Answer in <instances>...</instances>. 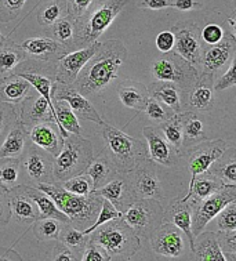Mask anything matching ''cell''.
Segmentation results:
<instances>
[{
  "label": "cell",
  "mask_w": 236,
  "mask_h": 261,
  "mask_svg": "<svg viewBox=\"0 0 236 261\" xmlns=\"http://www.w3.org/2000/svg\"><path fill=\"white\" fill-rule=\"evenodd\" d=\"M127 60V48L118 39L99 43L94 56L82 68L73 87L85 97L101 94L119 76V69Z\"/></svg>",
  "instance_id": "1"
},
{
  "label": "cell",
  "mask_w": 236,
  "mask_h": 261,
  "mask_svg": "<svg viewBox=\"0 0 236 261\" xmlns=\"http://www.w3.org/2000/svg\"><path fill=\"white\" fill-rule=\"evenodd\" d=\"M39 190H42L54 200V203L62 213L68 216V219L76 228H87L97 219L102 196H99L95 191L89 195H75L62 188L60 182H42L36 184Z\"/></svg>",
  "instance_id": "2"
},
{
  "label": "cell",
  "mask_w": 236,
  "mask_h": 261,
  "mask_svg": "<svg viewBox=\"0 0 236 261\" xmlns=\"http://www.w3.org/2000/svg\"><path fill=\"white\" fill-rule=\"evenodd\" d=\"M99 126L102 127V137L105 141L104 152L114 163L118 173H127L149 159L147 144L107 122H102Z\"/></svg>",
  "instance_id": "3"
},
{
  "label": "cell",
  "mask_w": 236,
  "mask_h": 261,
  "mask_svg": "<svg viewBox=\"0 0 236 261\" xmlns=\"http://www.w3.org/2000/svg\"><path fill=\"white\" fill-rule=\"evenodd\" d=\"M89 235L90 241L104 247L111 260H132L141 246L140 237L123 221L122 217L101 224Z\"/></svg>",
  "instance_id": "4"
},
{
  "label": "cell",
  "mask_w": 236,
  "mask_h": 261,
  "mask_svg": "<svg viewBox=\"0 0 236 261\" xmlns=\"http://www.w3.org/2000/svg\"><path fill=\"white\" fill-rule=\"evenodd\" d=\"M128 3L130 0H93L85 14L76 19L77 48L98 40Z\"/></svg>",
  "instance_id": "5"
},
{
  "label": "cell",
  "mask_w": 236,
  "mask_h": 261,
  "mask_svg": "<svg viewBox=\"0 0 236 261\" xmlns=\"http://www.w3.org/2000/svg\"><path fill=\"white\" fill-rule=\"evenodd\" d=\"M93 144L81 136H68L64 138L61 151L53 161V174L57 182L71 177L83 174L93 161Z\"/></svg>",
  "instance_id": "6"
},
{
  "label": "cell",
  "mask_w": 236,
  "mask_h": 261,
  "mask_svg": "<svg viewBox=\"0 0 236 261\" xmlns=\"http://www.w3.org/2000/svg\"><path fill=\"white\" fill-rule=\"evenodd\" d=\"M151 73L155 81L171 82L177 85L181 89V95H184L192 83L198 79L200 72L171 50L165 53L163 57L152 61Z\"/></svg>",
  "instance_id": "7"
},
{
  "label": "cell",
  "mask_w": 236,
  "mask_h": 261,
  "mask_svg": "<svg viewBox=\"0 0 236 261\" xmlns=\"http://www.w3.org/2000/svg\"><path fill=\"white\" fill-rule=\"evenodd\" d=\"M120 217L140 239L148 241L156 228L163 223V207L156 199H136Z\"/></svg>",
  "instance_id": "8"
},
{
  "label": "cell",
  "mask_w": 236,
  "mask_h": 261,
  "mask_svg": "<svg viewBox=\"0 0 236 261\" xmlns=\"http://www.w3.org/2000/svg\"><path fill=\"white\" fill-rule=\"evenodd\" d=\"M192 207V233L194 237L203 231L213 219H216L228 203L236 200V186H222L214 194L200 200L188 199Z\"/></svg>",
  "instance_id": "9"
},
{
  "label": "cell",
  "mask_w": 236,
  "mask_h": 261,
  "mask_svg": "<svg viewBox=\"0 0 236 261\" xmlns=\"http://www.w3.org/2000/svg\"><path fill=\"white\" fill-rule=\"evenodd\" d=\"M174 35V48L178 56L188 61L192 67H195L200 72V57H202V48L203 42L200 39V28L199 25L191 19L178 21L171 28Z\"/></svg>",
  "instance_id": "10"
},
{
  "label": "cell",
  "mask_w": 236,
  "mask_h": 261,
  "mask_svg": "<svg viewBox=\"0 0 236 261\" xmlns=\"http://www.w3.org/2000/svg\"><path fill=\"white\" fill-rule=\"evenodd\" d=\"M153 162L151 159L140 163L136 169L123 173V177L127 182L136 199H163V188L159 177L153 170Z\"/></svg>",
  "instance_id": "11"
},
{
  "label": "cell",
  "mask_w": 236,
  "mask_h": 261,
  "mask_svg": "<svg viewBox=\"0 0 236 261\" xmlns=\"http://www.w3.org/2000/svg\"><path fill=\"white\" fill-rule=\"evenodd\" d=\"M227 148L228 143L225 140H208L207 138L179 152V156H184L187 159L188 170L191 173L189 186L194 182L199 174L207 171L208 167L217 161Z\"/></svg>",
  "instance_id": "12"
},
{
  "label": "cell",
  "mask_w": 236,
  "mask_h": 261,
  "mask_svg": "<svg viewBox=\"0 0 236 261\" xmlns=\"http://www.w3.org/2000/svg\"><path fill=\"white\" fill-rule=\"evenodd\" d=\"M188 239L184 232L170 223H163L149 237L152 250L161 257L177 260L187 254Z\"/></svg>",
  "instance_id": "13"
},
{
  "label": "cell",
  "mask_w": 236,
  "mask_h": 261,
  "mask_svg": "<svg viewBox=\"0 0 236 261\" xmlns=\"http://www.w3.org/2000/svg\"><path fill=\"white\" fill-rule=\"evenodd\" d=\"M236 57V36L224 31V36L216 44H203L200 57V72L216 75Z\"/></svg>",
  "instance_id": "14"
},
{
  "label": "cell",
  "mask_w": 236,
  "mask_h": 261,
  "mask_svg": "<svg viewBox=\"0 0 236 261\" xmlns=\"http://www.w3.org/2000/svg\"><path fill=\"white\" fill-rule=\"evenodd\" d=\"M53 161H54L53 155L42 148L36 147L31 141L25 148L22 156L19 158L21 166L24 167L25 173L36 184L57 182L53 174Z\"/></svg>",
  "instance_id": "15"
},
{
  "label": "cell",
  "mask_w": 236,
  "mask_h": 261,
  "mask_svg": "<svg viewBox=\"0 0 236 261\" xmlns=\"http://www.w3.org/2000/svg\"><path fill=\"white\" fill-rule=\"evenodd\" d=\"M51 100L65 101L77 118L85 119V120L97 124H102L104 122L101 115L93 107V104L87 100V97L81 94L73 86L54 82L51 86Z\"/></svg>",
  "instance_id": "16"
},
{
  "label": "cell",
  "mask_w": 236,
  "mask_h": 261,
  "mask_svg": "<svg viewBox=\"0 0 236 261\" xmlns=\"http://www.w3.org/2000/svg\"><path fill=\"white\" fill-rule=\"evenodd\" d=\"M99 43L101 42L95 40L89 46L77 48V50H72V51L66 53L64 57L60 58L57 62V67H56V76H54L56 82H60L64 85H73L79 72L82 71V68L85 67L87 61L97 51Z\"/></svg>",
  "instance_id": "17"
},
{
  "label": "cell",
  "mask_w": 236,
  "mask_h": 261,
  "mask_svg": "<svg viewBox=\"0 0 236 261\" xmlns=\"http://www.w3.org/2000/svg\"><path fill=\"white\" fill-rule=\"evenodd\" d=\"M214 75L200 72L198 79L182 95V108L189 107L199 112H208L214 108Z\"/></svg>",
  "instance_id": "18"
},
{
  "label": "cell",
  "mask_w": 236,
  "mask_h": 261,
  "mask_svg": "<svg viewBox=\"0 0 236 261\" xmlns=\"http://www.w3.org/2000/svg\"><path fill=\"white\" fill-rule=\"evenodd\" d=\"M21 46L28 58L48 65H57L58 60L64 57L66 53H69L65 46H62L61 43H58L47 35L27 39Z\"/></svg>",
  "instance_id": "19"
},
{
  "label": "cell",
  "mask_w": 236,
  "mask_h": 261,
  "mask_svg": "<svg viewBox=\"0 0 236 261\" xmlns=\"http://www.w3.org/2000/svg\"><path fill=\"white\" fill-rule=\"evenodd\" d=\"M142 134L147 140L148 156L155 165L170 167L174 166L179 159V152H177L162 136L158 127L147 126L142 128Z\"/></svg>",
  "instance_id": "20"
},
{
  "label": "cell",
  "mask_w": 236,
  "mask_h": 261,
  "mask_svg": "<svg viewBox=\"0 0 236 261\" xmlns=\"http://www.w3.org/2000/svg\"><path fill=\"white\" fill-rule=\"evenodd\" d=\"M32 91L19 102L21 107H19L18 118L22 120V123L28 128H31L35 124L43 123V122H54L56 123V118L53 115L47 100L39 93L32 94Z\"/></svg>",
  "instance_id": "21"
},
{
  "label": "cell",
  "mask_w": 236,
  "mask_h": 261,
  "mask_svg": "<svg viewBox=\"0 0 236 261\" xmlns=\"http://www.w3.org/2000/svg\"><path fill=\"white\" fill-rule=\"evenodd\" d=\"M163 221L170 223L179 228L188 239L189 247L192 250L195 237L192 233V207L189 200H182L181 196L174 198L167 207L163 209Z\"/></svg>",
  "instance_id": "22"
},
{
  "label": "cell",
  "mask_w": 236,
  "mask_h": 261,
  "mask_svg": "<svg viewBox=\"0 0 236 261\" xmlns=\"http://www.w3.org/2000/svg\"><path fill=\"white\" fill-rule=\"evenodd\" d=\"M29 141L36 147L47 151L53 156H57L61 151L64 138L60 134V128L54 122H43L35 124L29 130Z\"/></svg>",
  "instance_id": "23"
},
{
  "label": "cell",
  "mask_w": 236,
  "mask_h": 261,
  "mask_svg": "<svg viewBox=\"0 0 236 261\" xmlns=\"http://www.w3.org/2000/svg\"><path fill=\"white\" fill-rule=\"evenodd\" d=\"M95 192L104 199L109 200L120 213H123L136 200L122 173H116L107 184L95 190Z\"/></svg>",
  "instance_id": "24"
},
{
  "label": "cell",
  "mask_w": 236,
  "mask_h": 261,
  "mask_svg": "<svg viewBox=\"0 0 236 261\" xmlns=\"http://www.w3.org/2000/svg\"><path fill=\"white\" fill-rule=\"evenodd\" d=\"M29 143V128L19 118L7 130V136L0 145V158H21Z\"/></svg>",
  "instance_id": "25"
},
{
  "label": "cell",
  "mask_w": 236,
  "mask_h": 261,
  "mask_svg": "<svg viewBox=\"0 0 236 261\" xmlns=\"http://www.w3.org/2000/svg\"><path fill=\"white\" fill-rule=\"evenodd\" d=\"M33 90L32 85L18 73L0 76V101L17 105Z\"/></svg>",
  "instance_id": "26"
},
{
  "label": "cell",
  "mask_w": 236,
  "mask_h": 261,
  "mask_svg": "<svg viewBox=\"0 0 236 261\" xmlns=\"http://www.w3.org/2000/svg\"><path fill=\"white\" fill-rule=\"evenodd\" d=\"M118 97L126 108L142 112L145 111L149 94L147 86L142 85L141 82L126 79L120 82V85L118 86Z\"/></svg>",
  "instance_id": "27"
},
{
  "label": "cell",
  "mask_w": 236,
  "mask_h": 261,
  "mask_svg": "<svg viewBox=\"0 0 236 261\" xmlns=\"http://www.w3.org/2000/svg\"><path fill=\"white\" fill-rule=\"evenodd\" d=\"M147 90L149 97L161 101L162 104L169 107L174 114H179L181 111H184V108H182L181 89L177 85H174V83L163 81L152 82V83L147 86Z\"/></svg>",
  "instance_id": "28"
},
{
  "label": "cell",
  "mask_w": 236,
  "mask_h": 261,
  "mask_svg": "<svg viewBox=\"0 0 236 261\" xmlns=\"http://www.w3.org/2000/svg\"><path fill=\"white\" fill-rule=\"evenodd\" d=\"M9 196L11 216H15L19 223L35 221L39 219L38 206L28 194H25L21 186H15L13 190H10Z\"/></svg>",
  "instance_id": "29"
},
{
  "label": "cell",
  "mask_w": 236,
  "mask_h": 261,
  "mask_svg": "<svg viewBox=\"0 0 236 261\" xmlns=\"http://www.w3.org/2000/svg\"><path fill=\"white\" fill-rule=\"evenodd\" d=\"M177 118L179 120L181 128H182V148L181 151H184L187 148L192 147L195 144L200 143L203 140H207L206 133H204V124L202 119L198 115L191 111L179 112Z\"/></svg>",
  "instance_id": "30"
},
{
  "label": "cell",
  "mask_w": 236,
  "mask_h": 261,
  "mask_svg": "<svg viewBox=\"0 0 236 261\" xmlns=\"http://www.w3.org/2000/svg\"><path fill=\"white\" fill-rule=\"evenodd\" d=\"M46 29L47 36L61 43L62 46L68 48V51L77 50V22L71 15H64L57 22Z\"/></svg>",
  "instance_id": "31"
},
{
  "label": "cell",
  "mask_w": 236,
  "mask_h": 261,
  "mask_svg": "<svg viewBox=\"0 0 236 261\" xmlns=\"http://www.w3.org/2000/svg\"><path fill=\"white\" fill-rule=\"evenodd\" d=\"M21 188L24 190L25 194H28L32 198L35 204L38 206L39 219H56L61 223H71L68 216H65L61 210L58 209L54 203V200L46 192L39 190L38 187L25 186V184H21Z\"/></svg>",
  "instance_id": "32"
},
{
  "label": "cell",
  "mask_w": 236,
  "mask_h": 261,
  "mask_svg": "<svg viewBox=\"0 0 236 261\" xmlns=\"http://www.w3.org/2000/svg\"><path fill=\"white\" fill-rule=\"evenodd\" d=\"M192 253L195 260L200 261H225V256L220 249L216 232H202L195 237Z\"/></svg>",
  "instance_id": "33"
},
{
  "label": "cell",
  "mask_w": 236,
  "mask_h": 261,
  "mask_svg": "<svg viewBox=\"0 0 236 261\" xmlns=\"http://www.w3.org/2000/svg\"><path fill=\"white\" fill-rule=\"evenodd\" d=\"M208 173L225 186H236V148H227L217 161L208 167Z\"/></svg>",
  "instance_id": "34"
},
{
  "label": "cell",
  "mask_w": 236,
  "mask_h": 261,
  "mask_svg": "<svg viewBox=\"0 0 236 261\" xmlns=\"http://www.w3.org/2000/svg\"><path fill=\"white\" fill-rule=\"evenodd\" d=\"M28 58L21 44H17L10 38H6L0 44V76L13 73L15 68Z\"/></svg>",
  "instance_id": "35"
},
{
  "label": "cell",
  "mask_w": 236,
  "mask_h": 261,
  "mask_svg": "<svg viewBox=\"0 0 236 261\" xmlns=\"http://www.w3.org/2000/svg\"><path fill=\"white\" fill-rule=\"evenodd\" d=\"M86 174L93 181V188L98 190L101 187L107 184L112 177L118 173L115 169L114 163L111 162L107 153L104 151L99 153L97 158H93V161L90 162L89 167L86 169Z\"/></svg>",
  "instance_id": "36"
},
{
  "label": "cell",
  "mask_w": 236,
  "mask_h": 261,
  "mask_svg": "<svg viewBox=\"0 0 236 261\" xmlns=\"http://www.w3.org/2000/svg\"><path fill=\"white\" fill-rule=\"evenodd\" d=\"M222 184L221 181L216 178V177L210 174L208 171H204L202 174H199L196 178L194 180V182L189 186L188 192L181 196L182 200H188V199H195V200H200L207 198L208 195L214 194L216 191H218L221 188Z\"/></svg>",
  "instance_id": "37"
},
{
  "label": "cell",
  "mask_w": 236,
  "mask_h": 261,
  "mask_svg": "<svg viewBox=\"0 0 236 261\" xmlns=\"http://www.w3.org/2000/svg\"><path fill=\"white\" fill-rule=\"evenodd\" d=\"M53 105L56 110V119H57V126L60 128L61 137L65 138L69 134L81 136L82 127L81 123H79V119L73 114V111L68 107L65 101L53 100Z\"/></svg>",
  "instance_id": "38"
},
{
  "label": "cell",
  "mask_w": 236,
  "mask_h": 261,
  "mask_svg": "<svg viewBox=\"0 0 236 261\" xmlns=\"http://www.w3.org/2000/svg\"><path fill=\"white\" fill-rule=\"evenodd\" d=\"M89 239V233H85L81 229H77L72 223H64L60 229V233H58L57 241L64 243L65 246L71 247L73 252H76L82 257V253L85 250Z\"/></svg>",
  "instance_id": "39"
},
{
  "label": "cell",
  "mask_w": 236,
  "mask_h": 261,
  "mask_svg": "<svg viewBox=\"0 0 236 261\" xmlns=\"http://www.w3.org/2000/svg\"><path fill=\"white\" fill-rule=\"evenodd\" d=\"M66 14L65 0H48L39 9L38 22L43 28H48Z\"/></svg>",
  "instance_id": "40"
},
{
  "label": "cell",
  "mask_w": 236,
  "mask_h": 261,
  "mask_svg": "<svg viewBox=\"0 0 236 261\" xmlns=\"http://www.w3.org/2000/svg\"><path fill=\"white\" fill-rule=\"evenodd\" d=\"M21 162L18 158H0V187L6 191L18 186Z\"/></svg>",
  "instance_id": "41"
},
{
  "label": "cell",
  "mask_w": 236,
  "mask_h": 261,
  "mask_svg": "<svg viewBox=\"0 0 236 261\" xmlns=\"http://www.w3.org/2000/svg\"><path fill=\"white\" fill-rule=\"evenodd\" d=\"M62 224L56 219H38L33 221L32 231L39 242L57 241Z\"/></svg>",
  "instance_id": "42"
},
{
  "label": "cell",
  "mask_w": 236,
  "mask_h": 261,
  "mask_svg": "<svg viewBox=\"0 0 236 261\" xmlns=\"http://www.w3.org/2000/svg\"><path fill=\"white\" fill-rule=\"evenodd\" d=\"M158 128H159L162 136L165 137L166 141L170 144L175 151L181 152V148H182V128H181L177 115L174 114L173 118L166 120L163 123H159Z\"/></svg>",
  "instance_id": "43"
},
{
  "label": "cell",
  "mask_w": 236,
  "mask_h": 261,
  "mask_svg": "<svg viewBox=\"0 0 236 261\" xmlns=\"http://www.w3.org/2000/svg\"><path fill=\"white\" fill-rule=\"evenodd\" d=\"M62 188H65L66 191H69L72 194L75 195H89L90 192H93V181L90 178L86 173L79 174V176L71 177L68 180L60 182Z\"/></svg>",
  "instance_id": "44"
},
{
  "label": "cell",
  "mask_w": 236,
  "mask_h": 261,
  "mask_svg": "<svg viewBox=\"0 0 236 261\" xmlns=\"http://www.w3.org/2000/svg\"><path fill=\"white\" fill-rule=\"evenodd\" d=\"M145 112H147L148 118L158 124L163 123V122H166V120H169V119L174 116V112L169 107H166L165 104H162L161 101L155 100L152 97L148 98Z\"/></svg>",
  "instance_id": "45"
},
{
  "label": "cell",
  "mask_w": 236,
  "mask_h": 261,
  "mask_svg": "<svg viewBox=\"0 0 236 261\" xmlns=\"http://www.w3.org/2000/svg\"><path fill=\"white\" fill-rule=\"evenodd\" d=\"M120 212H119L116 207H115L114 204L111 203L109 200L104 199L102 198V204H101V209H99L98 214H97V219H95V221L90 227H87L86 229H83V232L85 233H90L91 231H94L95 228L99 227L101 224L104 223H108L109 220H114V219H118V217H120Z\"/></svg>",
  "instance_id": "46"
},
{
  "label": "cell",
  "mask_w": 236,
  "mask_h": 261,
  "mask_svg": "<svg viewBox=\"0 0 236 261\" xmlns=\"http://www.w3.org/2000/svg\"><path fill=\"white\" fill-rule=\"evenodd\" d=\"M27 0H0V22L14 21L24 9Z\"/></svg>",
  "instance_id": "47"
},
{
  "label": "cell",
  "mask_w": 236,
  "mask_h": 261,
  "mask_svg": "<svg viewBox=\"0 0 236 261\" xmlns=\"http://www.w3.org/2000/svg\"><path fill=\"white\" fill-rule=\"evenodd\" d=\"M217 241L225 261L236 260V231H218Z\"/></svg>",
  "instance_id": "48"
},
{
  "label": "cell",
  "mask_w": 236,
  "mask_h": 261,
  "mask_svg": "<svg viewBox=\"0 0 236 261\" xmlns=\"http://www.w3.org/2000/svg\"><path fill=\"white\" fill-rule=\"evenodd\" d=\"M216 217L218 231H236V200L228 203Z\"/></svg>",
  "instance_id": "49"
},
{
  "label": "cell",
  "mask_w": 236,
  "mask_h": 261,
  "mask_svg": "<svg viewBox=\"0 0 236 261\" xmlns=\"http://www.w3.org/2000/svg\"><path fill=\"white\" fill-rule=\"evenodd\" d=\"M17 118L18 114L15 110V105L0 101V137L7 133L10 126L14 123Z\"/></svg>",
  "instance_id": "50"
},
{
  "label": "cell",
  "mask_w": 236,
  "mask_h": 261,
  "mask_svg": "<svg viewBox=\"0 0 236 261\" xmlns=\"http://www.w3.org/2000/svg\"><path fill=\"white\" fill-rule=\"evenodd\" d=\"M81 260L83 261H111V257L105 252L104 247L99 246L98 243L90 241L86 245L85 250L82 253Z\"/></svg>",
  "instance_id": "51"
},
{
  "label": "cell",
  "mask_w": 236,
  "mask_h": 261,
  "mask_svg": "<svg viewBox=\"0 0 236 261\" xmlns=\"http://www.w3.org/2000/svg\"><path fill=\"white\" fill-rule=\"evenodd\" d=\"M235 60L233 57L229 61V67L225 71V73H222L217 81L214 82V91H222L227 90L229 87H233L236 85V75H235Z\"/></svg>",
  "instance_id": "52"
},
{
  "label": "cell",
  "mask_w": 236,
  "mask_h": 261,
  "mask_svg": "<svg viewBox=\"0 0 236 261\" xmlns=\"http://www.w3.org/2000/svg\"><path fill=\"white\" fill-rule=\"evenodd\" d=\"M224 36V29L217 24H207L200 31V39L203 44H216Z\"/></svg>",
  "instance_id": "53"
},
{
  "label": "cell",
  "mask_w": 236,
  "mask_h": 261,
  "mask_svg": "<svg viewBox=\"0 0 236 261\" xmlns=\"http://www.w3.org/2000/svg\"><path fill=\"white\" fill-rule=\"evenodd\" d=\"M91 2L93 0H65L68 15H71L72 18L79 19L82 15L85 14L86 10L89 9Z\"/></svg>",
  "instance_id": "54"
},
{
  "label": "cell",
  "mask_w": 236,
  "mask_h": 261,
  "mask_svg": "<svg viewBox=\"0 0 236 261\" xmlns=\"http://www.w3.org/2000/svg\"><path fill=\"white\" fill-rule=\"evenodd\" d=\"M11 210H10V196L9 191L3 190L0 187V227L9 225L11 220Z\"/></svg>",
  "instance_id": "55"
},
{
  "label": "cell",
  "mask_w": 236,
  "mask_h": 261,
  "mask_svg": "<svg viewBox=\"0 0 236 261\" xmlns=\"http://www.w3.org/2000/svg\"><path fill=\"white\" fill-rule=\"evenodd\" d=\"M51 260L56 261H76L81 260V256L77 254L76 252H73L71 247L65 246L64 243L58 242L54 247V253H53V258Z\"/></svg>",
  "instance_id": "56"
},
{
  "label": "cell",
  "mask_w": 236,
  "mask_h": 261,
  "mask_svg": "<svg viewBox=\"0 0 236 261\" xmlns=\"http://www.w3.org/2000/svg\"><path fill=\"white\" fill-rule=\"evenodd\" d=\"M156 47L161 53H169L174 48V35L171 31H163L156 36Z\"/></svg>",
  "instance_id": "57"
},
{
  "label": "cell",
  "mask_w": 236,
  "mask_h": 261,
  "mask_svg": "<svg viewBox=\"0 0 236 261\" xmlns=\"http://www.w3.org/2000/svg\"><path fill=\"white\" fill-rule=\"evenodd\" d=\"M203 0H171V7L179 11H196L203 9Z\"/></svg>",
  "instance_id": "58"
},
{
  "label": "cell",
  "mask_w": 236,
  "mask_h": 261,
  "mask_svg": "<svg viewBox=\"0 0 236 261\" xmlns=\"http://www.w3.org/2000/svg\"><path fill=\"white\" fill-rule=\"evenodd\" d=\"M137 7L147 10H163L171 7V0H137Z\"/></svg>",
  "instance_id": "59"
},
{
  "label": "cell",
  "mask_w": 236,
  "mask_h": 261,
  "mask_svg": "<svg viewBox=\"0 0 236 261\" xmlns=\"http://www.w3.org/2000/svg\"><path fill=\"white\" fill-rule=\"evenodd\" d=\"M0 260H17L21 261L24 260L21 254L15 252L14 249H11V247H2L0 249Z\"/></svg>",
  "instance_id": "60"
},
{
  "label": "cell",
  "mask_w": 236,
  "mask_h": 261,
  "mask_svg": "<svg viewBox=\"0 0 236 261\" xmlns=\"http://www.w3.org/2000/svg\"><path fill=\"white\" fill-rule=\"evenodd\" d=\"M227 22L229 24V28H231L229 32L236 36V11H232V14L228 17Z\"/></svg>",
  "instance_id": "61"
},
{
  "label": "cell",
  "mask_w": 236,
  "mask_h": 261,
  "mask_svg": "<svg viewBox=\"0 0 236 261\" xmlns=\"http://www.w3.org/2000/svg\"><path fill=\"white\" fill-rule=\"evenodd\" d=\"M5 39H6L5 34H3V32H2V29H0V44L5 42Z\"/></svg>",
  "instance_id": "62"
}]
</instances>
